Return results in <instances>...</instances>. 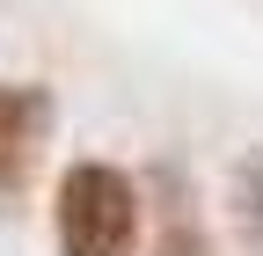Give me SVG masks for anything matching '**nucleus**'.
Here are the masks:
<instances>
[{
    "mask_svg": "<svg viewBox=\"0 0 263 256\" xmlns=\"http://www.w3.org/2000/svg\"><path fill=\"white\" fill-rule=\"evenodd\" d=\"M227 220L249 256H263V147H249L234 169H227Z\"/></svg>",
    "mask_w": 263,
    "mask_h": 256,
    "instance_id": "3",
    "label": "nucleus"
},
{
    "mask_svg": "<svg viewBox=\"0 0 263 256\" xmlns=\"http://www.w3.org/2000/svg\"><path fill=\"white\" fill-rule=\"evenodd\" d=\"M51 139V95L37 81H0V198H15Z\"/></svg>",
    "mask_w": 263,
    "mask_h": 256,
    "instance_id": "2",
    "label": "nucleus"
},
{
    "mask_svg": "<svg viewBox=\"0 0 263 256\" xmlns=\"http://www.w3.org/2000/svg\"><path fill=\"white\" fill-rule=\"evenodd\" d=\"M146 190L117 161H73L51 190V242L59 256H139Z\"/></svg>",
    "mask_w": 263,
    "mask_h": 256,
    "instance_id": "1",
    "label": "nucleus"
},
{
    "mask_svg": "<svg viewBox=\"0 0 263 256\" xmlns=\"http://www.w3.org/2000/svg\"><path fill=\"white\" fill-rule=\"evenodd\" d=\"M154 256H219V249H212V234L197 227L190 212H168L161 234H154Z\"/></svg>",
    "mask_w": 263,
    "mask_h": 256,
    "instance_id": "4",
    "label": "nucleus"
}]
</instances>
